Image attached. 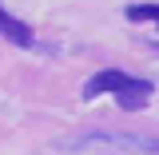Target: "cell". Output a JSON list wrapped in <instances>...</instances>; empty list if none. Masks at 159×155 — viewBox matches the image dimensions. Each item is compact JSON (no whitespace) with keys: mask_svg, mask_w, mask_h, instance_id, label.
Wrapping results in <instances>:
<instances>
[{"mask_svg":"<svg viewBox=\"0 0 159 155\" xmlns=\"http://www.w3.org/2000/svg\"><path fill=\"white\" fill-rule=\"evenodd\" d=\"M135 84V76H127V72H119V68H103L96 76L84 84V99H99V96H123L127 88Z\"/></svg>","mask_w":159,"mask_h":155,"instance_id":"6da1fadb","label":"cell"},{"mask_svg":"<svg viewBox=\"0 0 159 155\" xmlns=\"http://www.w3.org/2000/svg\"><path fill=\"white\" fill-rule=\"evenodd\" d=\"M92 143H107V147H123V151H139V155H159V135H139V131H96Z\"/></svg>","mask_w":159,"mask_h":155,"instance_id":"7a4b0ae2","label":"cell"},{"mask_svg":"<svg viewBox=\"0 0 159 155\" xmlns=\"http://www.w3.org/2000/svg\"><path fill=\"white\" fill-rule=\"evenodd\" d=\"M0 36L8 40V44H16V48H32V44H36V32H32L20 16H12L4 4H0Z\"/></svg>","mask_w":159,"mask_h":155,"instance_id":"3957f363","label":"cell"},{"mask_svg":"<svg viewBox=\"0 0 159 155\" xmlns=\"http://www.w3.org/2000/svg\"><path fill=\"white\" fill-rule=\"evenodd\" d=\"M123 16L131 20V24H155L159 28V4H127Z\"/></svg>","mask_w":159,"mask_h":155,"instance_id":"277c9868","label":"cell"},{"mask_svg":"<svg viewBox=\"0 0 159 155\" xmlns=\"http://www.w3.org/2000/svg\"><path fill=\"white\" fill-rule=\"evenodd\" d=\"M151 52H155V56H159V44H151Z\"/></svg>","mask_w":159,"mask_h":155,"instance_id":"5b68a950","label":"cell"}]
</instances>
